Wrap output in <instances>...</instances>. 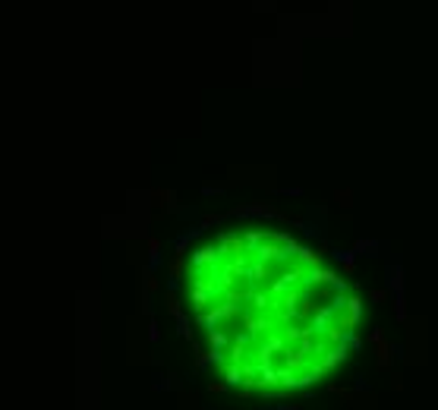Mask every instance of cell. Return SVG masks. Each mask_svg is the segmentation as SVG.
<instances>
[{
    "mask_svg": "<svg viewBox=\"0 0 438 410\" xmlns=\"http://www.w3.org/2000/svg\"><path fill=\"white\" fill-rule=\"evenodd\" d=\"M177 335L186 338V341H193V328H189V315H186V312L177 319Z\"/></svg>",
    "mask_w": 438,
    "mask_h": 410,
    "instance_id": "obj_19",
    "label": "cell"
},
{
    "mask_svg": "<svg viewBox=\"0 0 438 410\" xmlns=\"http://www.w3.org/2000/svg\"><path fill=\"white\" fill-rule=\"evenodd\" d=\"M350 344L347 341H340V344H331L328 350H325V357H322V363H325V369L331 372V369H337V366H344L347 363V357H350Z\"/></svg>",
    "mask_w": 438,
    "mask_h": 410,
    "instance_id": "obj_3",
    "label": "cell"
},
{
    "mask_svg": "<svg viewBox=\"0 0 438 410\" xmlns=\"http://www.w3.org/2000/svg\"><path fill=\"white\" fill-rule=\"evenodd\" d=\"M164 300H167V312L173 315V319H180V315H183V306H180V297H177L173 290H167V297H164Z\"/></svg>",
    "mask_w": 438,
    "mask_h": 410,
    "instance_id": "obj_17",
    "label": "cell"
},
{
    "mask_svg": "<svg viewBox=\"0 0 438 410\" xmlns=\"http://www.w3.org/2000/svg\"><path fill=\"white\" fill-rule=\"evenodd\" d=\"M328 253H331L328 246H322V250H309V246H303L297 259H300L306 268H322V262H325V256H328Z\"/></svg>",
    "mask_w": 438,
    "mask_h": 410,
    "instance_id": "obj_8",
    "label": "cell"
},
{
    "mask_svg": "<svg viewBox=\"0 0 438 410\" xmlns=\"http://www.w3.org/2000/svg\"><path fill=\"white\" fill-rule=\"evenodd\" d=\"M375 347V366L378 369H382V372H388V369H391V363H394V344L391 341H388V338H382V341H375L372 344Z\"/></svg>",
    "mask_w": 438,
    "mask_h": 410,
    "instance_id": "obj_5",
    "label": "cell"
},
{
    "mask_svg": "<svg viewBox=\"0 0 438 410\" xmlns=\"http://www.w3.org/2000/svg\"><path fill=\"white\" fill-rule=\"evenodd\" d=\"M382 338H385V332H382V328H372V335H369V344H375V341H382Z\"/></svg>",
    "mask_w": 438,
    "mask_h": 410,
    "instance_id": "obj_29",
    "label": "cell"
},
{
    "mask_svg": "<svg viewBox=\"0 0 438 410\" xmlns=\"http://www.w3.org/2000/svg\"><path fill=\"white\" fill-rule=\"evenodd\" d=\"M148 341H151V344H158V341H161V328H158V322H155V319L148 322Z\"/></svg>",
    "mask_w": 438,
    "mask_h": 410,
    "instance_id": "obj_24",
    "label": "cell"
},
{
    "mask_svg": "<svg viewBox=\"0 0 438 410\" xmlns=\"http://www.w3.org/2000/svg\"><path fill=\"white\" fill-rule=\"evenodd\" d=\"M353 388H357V391L363 394V391H369V382H366L363 376H357V385H353Z\"/></svg>",
    "mask_w": 438,
    "mask_h": 410,
    "instance_id": "obj_28",
    "label": "cell"
},
{
    "mask_svg": "<svg viewBox=\"0 0 438 410\" xmlns=\"http://www.w3.org/2000/svg\"><path fill=\"white\" fill-rule=\"evenodd\" d=\"M334 202H337L340 208H350V205H353V193H350V190H337V193H334Z\"/></svg>",
    "mask_w": 438,
    "mask_h": 410,
    "instance_id": "obj_23",
    "label": "cell"
},
{
    "mask_svg": "<svg viewBox=\"0 0 438 410\" xmlns=\"http://www.w3.org/2000/svg\"><path fill=\"white\" fill-rule=\"evenodd\" d=\"M158 265H161V240L148 237V268H158Z\"/></svg>",
    "mask_w": 438,
    "mask_h": 410,
    "instance_id": "obj_16",
    "label": "cell"
},
{
    "mask_svg": "<svg viewBox=\"0 0 438 410\" xmlns=\"http://www.w3.org/2000/svg\"><path fill=\"white\" fill-rule=\"evenodd\" d=\"M360 319H363V300L357 297V290H353V294H350V300H347V306L337 312V322L344 325L347 332H357Z\"/></svg>",
    "mask_w": 438,
    "mask_h": 410,
    "instance_id": "obj_2",
    "label": "cell"
},
{
    "mask_svg": "<svg viewBox=\"0 0 438 410\" xmlns=\"http://www.w3.org/2000/svg\"><path fill=\"white\" fill-rule=\"evenodd\" d=\"M284 366H290L297 372H306L312 363H309V354H303L300 347H287V350H284Z\"/></svg>",
    "mask_w": 438,
    "mask_h": 410,
    "instance_id": "obj_6",
    "label": "cell"
},
{
    "mask_svg": "<svg viewBox=\"0 0 438 410\" xmlns=\"http://www.w3.org/2000/svg\"><path fill=\"white\" fill-rule=\"evenodd\" d=\"M353 253H357V256H369V259L382 256V253H378V243H375V240H357V243H353Z\"/></svg>",
    "mask_w": 438,
    "mask_h": 410,
    "instance_id": "obj_15",
    "label": "cell"
},
{
    "mask_svg": "<svg viewBox=\"0 0 438 410\" xmlns=\"http://www.w3.org/2000/svg\"><path fill=\"white\" fill-rule=\"evenodd\" d=\"M394 312H397V322H407V300H404V294H394Z\"/></svg>",
    "mask_w": 438,
    "mask_h": 410,
    "instance_id": "obj_21",
    "label": "cell"
},
{
    "mask_svg": "<svg viewBox=\"0 0 438 410\" xmlns=\"http://www.w3.org/2000/svg\"><path fill=\"white\" fill-rule=\"evenodd\" d=\"M208 344H211V347H224V350H227V347L233 344V338H230L227 332H221V328H208Z\"/></svg>",
    "mask_w": 438,
    "mask_h": 410,
    "instance_id": "obj_14",
    "label": "cell"
},
{
    "mask_svg": "<svg viewBox=\"0 0 438 410\" xmlns=\"http://www.w3.org/2000/svg\"><path fill=\"white\" fill-rule=\"evenodd\" d=\"M388 297H391V290H388V287H385V290H372V294H369L372 303H385Z\"/></svg>",
    "mask_w": 438,
    "mask_h": 410,
    "instance_id": "obj_25",
    "label": "cell"
},
{
    "mask_svg": "<svg viewBox=\"0 0 438 410\" xmlns=\"http://www.w3.org/2000/svg\"><path fill=\"white\" fill-rule=\"evenodd\" d=\"M230 215H233V218H278V221H290L287 215H281V212H278V205H275V202H255V205H240V208H233Z\"/></svg>",
    "mask_w": 438,
    "mask_h": 410,
    "instance_id": "obj_1",
    "label": "cell"
},
{
    "mask_svg": "<svg viewBox=\"0 0 438 410\" xmlns=\"http://www.w3.org/2000/svg\"><path fill=\"white\" fill-rule=\"evenodd\" d=\"M388 290L391 294H404V268L400 265H388Z\"/></svg>",
    "mask_w": 438,
    "mask_h": 410,
    "instance_id": "obj_13",
    "label": "cell"
},
{
    "mask_svg": "<svg viewBox=\"0 0 438 410\" xmlns=\"http://www.w3.org/2000/svg\"><path fill=\"white\" fill-rule=\"evenodd\" d=\"M246 281H249V287H262V284H271V262H262L255 259L249 265V272H246Z\"/></svg>",
    "mask_w": 438,
    "mask_h": 410,
    "instance_id": "obj_4",
    "label": "cell"
},
{
    "mask_svg": "<svg viewBox=\"0 0 438 410\" xmlns=\"http://www.w3.org/2000/svg\"><path fill=\"white\" fill-rule=\"evenodd\" d=\"M331 256L340 262L344 275H353V272H357V253H353V250H331Z\"/></svg>",
    "mask_w": 438,
    "mask_h": 410,
    "instance_id": "obj_12",
    "label": "cell"
},
{
    "mask_svg": "<svg viewBox=\"0 0 438 410\" xmlns=\"http://www.w3.org/2000/svg\"><path fill=\"white\" fill-rule=\"evenodd\" d=\"M221 215H202V218H199V227H202V230H211V227H218L221 224Z\"/></svg>",
    "mask_w": 438,
    "mask_h": 410,
    "instance_id": "obj_22",
    "label": "cell"
},
{
    "mask_svg": "<svg viewBox=\"0 0 438 410\" xmlns=\"http://www.w3.org/2000/svg\"><path fill=\"white\" fill-rule=\"evenodd\" d=\"M227 388H230L227 382H211V385H208V391H211V394H224Z\"/></svg>",
    "mask_w": 438,
    "mask_h": 410,
    "instance_id": "obj_26",
    "label": "cell"
},
{
    "mask_svg": "<svg viewBox=\"0 0 438 410\" xmlns=\"http://www.w3.org/2000/svg\"><path fill=\"white\" fill-rule=\"evenodd\" d=\"M255 410H303L300 404H278V407H255Z\"/></svg>",
    "mask_w": 438,
    "mask_h": 410,
    "instance_id": "obj_27",
    "label": "cell"
},
{
    "mask_svg": "<svg viewBox=\"0 0 438 410\" xmlns=\"http://www.w3.org/2000/svg\"><path fill=\"white\" fill-rule=\"evenodd\" d=\"M224 382L230 385V388H240V385L246 382V372H243V363H224Z\"/></svg>",
    "mask_w": 438,
    "mask_h": 410,
    "instance_id": "obj_10",
    "label": "cell"
},
{
    "mask_svg": "<svg viewBox=\"0 0 438 410\" xmlns=\"http://www.w3.org/2000/svg\"><path fill=\"white\" fill-rule=\"evenodd\" d=\"M139 312L142 315H151V290L142 284V294H139Z\"/></svg>",
    "mask_w": 438,
    "mask_h": 410,
    "instance_id": "obj_18",
    "label": "cell"
},
{
    "mask_svg": "<svg viewBox=\"0 0 438 410\" xmlns=\"http://www.w3.org/2000/svg\"><path fill=\"white\" fill-rule=\"evenodd\" d=\"M151 196H155V205H158V208H164L167 215H177V212H183V208H180V202H177V193H173V190H155Z\"/></svg>",
    "mask_w": 438,
    "mask_h": 410,
    "instance_id": "obj_7",
    "label": "cell"
},
{
    "mask_svg": "<svg viewBox=\"0 0 438 410\" xmlns=\"http://www.w3.org/2000/svg\"><path fill=\"white\" fill-rule=\"evenodd\" d=\"M271 300H275V297H271L268 290H262V287H252V290H249V300H246V303H249V306H252L255 312H268L271 306H275Z\"/></svg>",
    "mask_w": 438,
    "mask_h": 410,
    "instance_id": "obj_9",
    "label": "cell"
},
{
    "mask_svg": "<svg viewBox=\"0 0 438 410\" xmlns=\"http://www.w3.org/2000/svg\"><path fill=\"white\" fill-rule=\"evenodd\" d=\"M303 325H306V322H303ZM303 325L290 322L287 328H284V335H287V341H290V344H300V338H303Z\"/></svg>",
    "mask_w": 438,
    "mask_h": 410,
    "instance_id": "obj_20",
    "label": "cell"
},
{
    "mask_svg": "<svg viewBox=\"0 0 438 410\" xmlns=\"http://www.w3.org/2000/svg\"><path fill=\"white\" fill-rule=\"evenodd\" d=\"M278 379H281V388L284 391H297L300 385V372L290 369V366H278Z\"/></svg>",
    "mask_w": 438,
    "mask_h": 410,
    "instance_id": "obj_11",
    "label": "cell"
}]
</instances>
